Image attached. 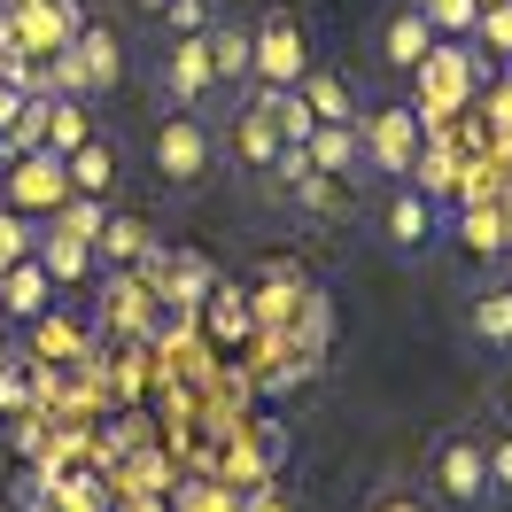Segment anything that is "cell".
<instances>
[{
    "label": "cell",
    "mask_w": 512,
    "mask_h": 512,
    "mask_svg": "<svg viewBox=\"0 0 512 512\" xmlns=\"http://www.w3.org/2000/svg\"><path fill=\"white\" fill-rule=\"evenodd\" d=\"M148 156H156L163 194H194L210 171H218V125H210L202 109H171V117H156Z\"/></svg>",
    "instance_id": "6da1fadb"
},
{
    "label": "cell",
    "mask_w": 512,
    "mask_h": 512,
    "mask_svg": "<svg viewBox=\"0 0 512 512\" xmlns=\"http://www.w3.org/2000/svg\"><path fill=\"white\" fill-rule=\"evenodd\" d=\"M70 202V163L55 148H24V156H0V210H16V218H55Z\"/></svg>",
    "instance_id": "3957f363"
},
{
    "label": "cell",
    "mask_w": 512,
    "mask_h": 512,
    "mask_svg": "<svg viewBox=\"0 0 512 512\" xmlns=\"http://www.w3.org/2000/svg\"><path fill=\"white\" fill-rule=\"evenodd\" d=\"M489 412H497V419H505V427H512V373H505V381H497V388H489Z\"/></svg>",
    "instance_id": "83f0119b"
},
{
    "label": "cell",
    "mask_w": 512,
    "mask_h": 512,
    "mask_svg": "<svg viewBox=\"0 0 512 512\" xmlns=\"http://www.w3.org/2000/svg\"><path fill=\"white\" fill-rule=\"evenodd\" d=\"M443 241V210L419 179H388V202H381V249L388 256H427Z\"/></svg>",
    "instance_id": "8992f818"
},
{
    "label": "cell",
    "mask_w": 512,
    "mask_h": 512,
    "mask_svg": "<svg viewBox=\"0 0 512 512\" xmlns=\"http://www.w3.org/2000/svg\"><path fill=\"white\" fill-rule=\"evenodd\" d=\"M427 489L443 497L450 512H489L497 505V489H489V458H481V435H443L435 458H427Z\"/></svg>",
    "instance_id": "277c9868"
},
{
    "label": "cell",
    "mask_w": 512,
    "mask_h": 512,
    "mask_svg": "<svg viewBox=\"0 0 512 512\" xmlns=\"http://www.w3.org/2000/svg\"><path fill=\"white\" fill-rule=\"evenodd\" d=\"M419 8H427V24H435L443 39H466V32H474V16H481L474 0H419Z\"/></svg>",
    "instance_id": "44dd1931"
},
{
    "label": "cell",
    "mask_w": 512,
    "mask_h": 512,
    "mask_svg": "<svg viewBox=\"0 0 512 512\" xmlns=\"http://www.w3.org/2000/svg\"><path fill=\"white\" fill-rule=\"evenodd\" d=\"M63 163H70V187L78 194H117V140L109 132H86Z\"/></svg>",
    "instance_id": "4fadbf2b"
},
{
    "label": "cell",
    "mask_w": 512,
    "mask_h": 512,
    "mask_svg": "<svg viewBox=\"0 0 512 512\" xmlns=\"http://www.w3.org/2000/svg\"><path fill=\"white\" fill-rule=\"evenodd\" d=\"M233 148L249 156V171H272V163H280L288 140H280V125H272V109H264V101H241V117H233Z\"/></svg>",
    "instance_id": "9a60e30c"
},
{
    "label": "cell",
    "mask_w": 512,
    "mask_h": 512,
    "mask_svg": "<svg viewBox=\"0 0 512 512\" xmlns=\"http://www.w3.org/2000/svg\"><path fill=\"white\" fill-rule=\"evenodd\" d=\"M466 39H481V47L497 55V63H512V0H505V8H481Z\"/></svg>",
    "instance_id": "ffe728a7"
},
{
    "label": "cell",
    "mask_w": 512,
    "mask_h": 512,
    "mask_svg": "<svg viewBox=\"0 0 512 512\" xmlns=\"http://www.w3.org/2000/svg\"><path fill=\"white\" fill-rule=\"evenodd\" d=\"M32 241H39V225H32V218H16V210H0V272H8L16 256H32Z\"/></svg>",
    "instance_id": "7402d4cb"
},
{
    "label": "cell",
    "mask_w": 512,
    "mask_h": 512,
    "mask_svg": "<svg viewBox=\"0 0 512 512\" xmlns=\"http://www.w3.org/2000/svg\"><path fill=\"white\" fill-rule=\"evenodd\" d=\"M210 63H218V86H249V24H225L210 16Z\"/></svg>",
    "instance_id": "e0dca14e"
},
{
    "label": "cell",
    "mask_w": 512,
    "mask_h": 512,
    "mask_svg": "<svg viewBox=\"0 0 512 512\" xmlns=\"http://www.w3.org/2000/svg\"><path fill=\"white\" fill-rule=\"evenodd\" d=\"M311 70V32H303V16L288 8H264L249 24V94H272V86H295Z\"/></svg>",
    "instance_id": "7a4b0ae2"
},
{
    "label": "cell",
    "mask_w": 512,
    "mask_h": 512,
    "mask_svg": "<svg viewBox=\"0 0 512 512\" xmlns=\"http://www.w3.org/2000/svg\"><path fill=\"white\" fill-rule=\"evenodd\" d=\"M357 140H365V171H373V179H412V163L427 156V140H419V117L404 109V101L357 109Z\"/></svg>",
    "instance_id": "5b68a950"
},
{
    "label": "cell",
    "mask_w": 512,
    "mask_h": 512,
    "mask_svg": "<svg viewBox=\"0 0 512 512\" xmlns=\"http://www.w3.org/2000/svg\"><path fill=\"white\" fill-rule=\"evenodd\" d=\"M24 101H32V86L0 70V140H8V125H16V117H24Z\"/></svg>",
    "instance_id": "484cf974"
},
{
    "label": "cell",
    "mask_w": 512,
    "mask_h": 512,
    "mask_svg": "<svg viewBox=\"0 0 512 512\" xmlns=\"http://www.w3.org/2000/svg\"><path fill=\"white\" fill-rule=\"evenodd\" d=\"M295 94L311 101V117H319V125H357V101H350V78H334V70H303V78H295Z\"/></svg>",
    "instance_id": "2e32d148"
},
{
    "label": "cell",
    "mask_w": 512,
    "mask_h": 512,
    "mask_svg": "<svg viewBox=\"0 0 512 512\" xmlns=\"http://www.w3.org/2000/svg\"><path fill=\"white\" fill-rule=\"evenodd\" d=\"M32 256L47 264V272H55V288H78V280H94V272H101L94 241H78V233H63V225H39Z\"/></svg>",
    "instance_id": "7c38bea8"
},
{
    "label": "cell",
    "mask_w": 512,
    "mask_h": 512,
    "mask_svg": "<svg viewBox=\"0 0 512 512\" xmlns=\"http://www.w3.org/2000/svg\"><path fill=\"white\" fill-rule=\"evenodd\" d=\"M481 458H489V489H497V497H512V427H497V435L481 443Z\"/></svg>",
    "instance_id": "603a6c76"
},
{
    "label": "cell",
    "mask_w": 512,
    "mask_h": 512,
    "mask_svg": "<svg viewBox=\"0 0 512 512\" xmlns=\"http://www.w3.org/2000/svg\"><path fill=\"white\" fill-rule=\"evenodd\" d=\"M466 326H474V342H489V350H512V288H481L466 303Z\"/></svg>",
    "instance_id": "ac0fdd59"
},
{
    "label": "cell",
    "mask_w": 512,
    "mask_h": 512,
    "mask_svg": "<svg viewBox=\"0 0 512 512\" xmlns=\"http://www.w3.org/2000/svg\"><path fill=\"white\" fill-rule=\"evenodd\" d=\"M303 156H311V171H326V179H365V140H357V125H311V140H303Z\"/></svg>",
    "instance_id": "8fae6325"
},
{
    "label": "cell",
    "mask_w": 512,
    "mask_h": 512,
    "mask_svg": "<svg viewBox=\"0 0 512 512\" xmlns=\"http://www.w3.org/2000/svg\"><path fill=\"white\" fill-rule=\"evenodd\" d=\"M86 132H94V125H86V101H70V94L47 101V148H55V156H70Z\"/></svg>",
    "instance_id": "d6986e66"
},
{
    "label": "cell",
    "mask_w": 512,
    "mask_h": 512,
    "mask_svg": "<svg viewBox=\"0 0 512 512\" xmlns=\"http://www.w3.org/2000/svg\"><path fill=\"white\" fill-rule=\"evenodd\" d=\"M32 334H39V350H47V357H70V350H78V326H63L55 311H47V319H32Z\"/></svg>",
    "instance_id": "d4e9b609"
},
{
    "label": "cell",
    "mask_w": 512,
    "mask_h": 512,
    "mask_svg": "<svg viewBox=\"0 0 512 512\" xmlns=\"http://www.w3.org/2000/svg\"><path fill=\"white\" fill-rule=\"evenodd\" d=\"M435 39H443V32L427 24V8H419V0H404V8L381 24V63H388V70H419L427 55H435Z\"/></svg>",
    "instance_id": "30bf717a"
},
{
    "label": "cell",
    "mask_w": 512,
    "mask_h": 512,
    "mask_svg": "<svg viewBox=\"0 0 512 512\" xmlns=\"http://www.w3.org/2000/svg\"><path fill=\"white\" fill-rule=\"evenodd\" d=\"M55 311V272L39 264V256H16L8 272H0V319H16V326H32Z\"/></svg>",
    "instance_id": "9c48e42d"
},
{
    "label": "cell",
    "mask_w": 512,
    "mask_h": 512,
    "mask_svg": "<svg viewBox=\"0 0 512 512\" xmlns=\"http://www.w3.org/2000/svg\"><path fill=\"white\" fill-rule=\"evenodd\" d=\"M373 512H427V497H419V489H404V481H396V489H381V497H373Z\"/></svg>",
    "instance_id": "4316f807"
},
{
    "label": "cell",
    "mask_w": 512,
    "mask_h": 512,
    "mask_svg": "<svg viewBox=\"0 0 512 512\" xmlns=\"http://www.w3.org/2000/svg\"><path fill=\"white\" fill-rule=\"evenodd\" d=\"M156 16H163V32H202L210 24V0H163Z\"/></svg>",
    "instance_id": "cb8c5ba5"
},
{
    "label": "cell",
    "mask_w": 512,
    "mask_h": 512,
    "mask_svg": "<svg viewBox=\"0 0 512 512\" xmlns=\"http://www.w3.org/2000/svg\"><path fill=\"white\" fill-rule=\"evenodd\" d=\"M0 55H16V8L0 0Z\"/></svg>",
    "instance_id": "f1b7e54d"
},
{
    "label": "cell",
    "mask_w": 512,
    "mask_h": 512,
    "mask_svg": "<svg viewBox=\"0 0 512 512\" xmlns=\"http://www.w3.org/2000/svg\"><path fill=\"white\" fill-rule=\"evenodd\" d=\"M202 32H210V24H202ZM202 32H163L156 78H163V94L179 101V109H202V101L218 94V63H210V39Z\"/></svg>",
    "instance_id": "52a82bcc"
},
{
    "label": "cell",
    "mask_w": 512,
    "mask_h": 512,
    "mask_svg": "<svg viewBox=\"0 0 512 512\" xmlns=\"http://www.w3.org/2000/svg\"><path fill=\"white\" fill-rule=\"evenodd\" d=\"M78 24H86L78 0H16V55L47 63V55H63V47H70Z\"/></svg>",
    "instance_id": "ba28073f"
},
{
    "label": "cell",
    "mask_w": 512,
    "mask_h": 512,
    "mask_svg": "<svg viewBox=\"0 0 512 512\" xmlns=\"http://www.w3.org/2000/svg\"><path fill=\"white\" fill-rule=\"evenodd\" d=\"M94 256L101 264H148V256H156V233L132 218V210H109L101 233H94Z\"/></svg>",
    "instance_id": "5bb4252c"
},
{
    "label": "cell",
    "mask_w": 512,
    "mask_h": 512,
    "mask_svg": "<svg viewBox=\"0 0 512 512\" xmlns=\"http://www.w3.org/2000/svg\"><path fill=\"white\" fill-rule=\"evenodd\" d=\"M474 8H505V0H474Z\"/></svg>",
    "instance_id": "f546056e"
}]
</instances>
